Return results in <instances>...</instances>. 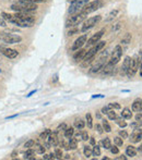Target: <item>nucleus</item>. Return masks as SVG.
I'll return each instance as SVG.
<instances>
[{"label":"nucleus","mask_w":142,"mask_h":160,"mask_svg":"<svg viewBox=\"0 0 142 160\" xmlns=\"http://www.w3.org/2000/svg\"><path fill=\"white\" fill-rule=\"evenodd\" d=\"M11 9L15 12H33L37 9V6L34 2H27V1H19L17 4L11 6Z\"/></svg>","instance_id":"f257e3e1"},{"label":"nucleus","mask_w":142,"mask_h":160,"mask_svg":"<svg viewBox=\"0 0 142 160\" xmlns=\"http://www.w3.org/2000/svg\"><path fill=\"white\" fill-rule=\"evenodd\" d=\"M105 45H106V41H98V43L95 44L94 47H92L89 51H86V53H85V56H84V59H83V61H84L83 65H84V67L85 65H88V64L94 59V57L96 56V53H97L98 51H101V50L105 47Z\"/></svg>","instance_id":"f03ea898"},{"label":"nucleus","mask_w":142,"mask_h":160,"mask_svg":"<svg viewBox=\"0 0 142 160\" xmlns=\"http://www.w3.org/2000/svg\"><path fill=\"white\" fill-rule=\"evenodd\" d=\"M88 2L89 0H73L70 4V8H69V14L73 15V14L81 12L82 9L85 7V4Z\"/></svg>","instance_id":"7ed1b4c3"},{"label":"nucleus","mask_w":142,"mask_h":160,"mask_svg":"<svg viewBox=\"0 0 142 160\" xmlns=\"http://www.w3.org/2000/svg\"><path fill=\"white\" fill-rule=\"evenodd\" d=\"M86 17H88V15L85 13H83L82 11L77 14H73V15H71V17L67 20V22H66V26L67 27L75 26V25H78L79 23H81L82 21L84 20Z\"/></svg>","instance_id":"20e7f679"},{"label":"nucleus","mask_w":142,"mask_h":160,"mask_svg":"<svg viewBox=\"0 0 142 160\" xmlns=\"http://www.w3.org/2000/svg\"><path fill=\"white\" fill-rule=\"evenodd\" d=\"M102 7H103V1H101V0H95V1L88 2V4H85V7L82 9V12L88 15V14L92 13V12H94V11L98 10V9H101Z\"/></svg>","instance_id":"39448f33"},{"label":"nucleus","mask_w":142,"mask_h":160,"mask_svg":"<svg viewBox=\"0 0 142 160\" xmlns=\"http://www.w3.org/2000/svg\"><path fill=\"white\" fill-rule=\"evenodd\" d=\"M102 20V17L101 15H96V17H89L88 20L85 21L83 25H82V28L81 31L84 33V32H88L89 30H91L93 27L96 25V24Z\"/></svg>","instance_id":"423d86ee"},{"label":"nucleus","mask_w":142,"mask_h":160,"mask_svg":"<svg viewBox=\"0 0 142 160\" xmlns=\"http://www.w3.org/2000/svg\"><path fill=\"white\" fill-rule=\"evenodd\" d=\"M122 48L120 45L118 46H116L114 48V51L112 52V56H111V59H109L108 63L111 64H117L120 60V58H122Z\"/></svg>","instance_id":"0eeeda50"},{"label":"nucleus","mask_w":142,"mask_h":160,"mask_svg":"<svg viewBox=\"0 0 142 160\" xmlns=\"http://www.w3.org/2000/svg\"><path fill=\"white\" fill-rule=\"evenodd\" d=\"M0 37L6 44H18L22 40V37L19 35H14V34H4Z\"/></svg>","instance_id":"6e6552de"},{"label":"nucleus","mask_w":142,"mask_h":160,"mask_svg":"<svg viewBox=\"0 0 142 160\" xmlns=\"http://www.w3.org/2000/svg\"><path fill=\"white\" fill-rule=\"evenodd\" d=\"M139 65H140V62H139V59L137 57H135L133 59H131V62H130V65H129V69L127 71V75L128 77H132L137 73V71L139 69Z\"/></svg>","instance_id":"1a4fd4ad"},{"label":"nucleus","mask_w":142,"mask_h":160,"mask_svg":"<svg viewBox=\"0 0 142 160\" xmlns=\"http://www.w3.org/2000/svg\"><path fill=\"white\" fill-rule=\"evenodd\" d=\"M0 51H1V53H2L4 56H6V57L9 58V59H14V58H17L18 55H19V52H18L17 50L11 49V48H4V47H0Z\"/></svg>","instance_id":"9d476101"},{"label":"nucleus","mask_w":142,"mask_h":160,"mask_svg":"<svg viewBox=\"0 0 142 160\" xmlns=\"http://www.w3.org/2000/svg\"><path fill=\"white\" fill-rule=\"evenodd\" d=\"M105 60H106V56H102L100 59L97 60V62L92 67L91 73H97L103 69V67L105 65Z\"/></svg>","instance_id":"9b49d317"},{"label":"nucleus","mask_w":142,"mask_h":160,"mask_svg":"<svg viewBox=\"0 0 142 160\" xmlns=\"http://www.w3.org/2000/svg\"><path fill=\"white\" fill-rule=\"evenodd\" d=\"M104 30H102V31H100V32H97V33L95 34V35H93V36L90 38V39L86 41V45L88 46H93V45H95L96 43H98L100 41V39H101L102 37H103V35H104Z\"/></svg>","instance_id":"f8f14e48"},{"label":"nucleus","mask_w":142,"mask_h":160,"mask_svg":"<svg viewBox=\"0 0 142 160\" xmlns=\"http://www.w3.org/2000/svg\"><path fill=\"white\" fill-rule=\"evenodd\" d=\"M129 140L131 143H139L142 140V129H140V127L135 129L133 133L131 134V137Z\"/></svg>","instance_id":"ddd939ff"},{"label":"nucleus","mask_w":142,"mask_h":160,"mask_svg":"<svg viewBox=\"0 0 142 160\" xmlns=\"http://www.w3.org/2000/svg\"><path fill=\"white\" fill-rule=\"evenodd\" d=\"M85 43H86V35H82V36H80L79 38H77V40L73 43V46H72L71 49L72 50L80 49V48H82V46H83Z\"/></svg>","instance_id":"4468645a"},{"label":"nucleus","mask_w":142,"mask_h":160,"mask_svg":"<svg viewBox=\"0 0 142 160\" xmlns=\"http://www.w3.org/2000/svg\"><path fill=\"white\" fill-rule=\"evenodd\" d=\"M47 140H48L47 146H57L58 144H59V138H58L57 134L56 133L49 134L47 137Z\"/></svg>","instance_id":"2eb2a0df"},{"label":"nucleus","mask_w":142,"mask_h":160,"mask_svg":"<svg viewBox=\"0 0 142 160\" xmlns=\"http://www.w3.org/2000/svg\"><path fill=\"white\" fill-rule=\"evenodd\" d=\"M101 71H102V74H103V75H112V74L114 73V71H115V69H114V64H111V63L105 64Z\"/></svg>","instance_id":"dca6fc26"},{"label":"nucleus","mask_w":142,"mask_h":160,"mask_svg":"<svg viewBox=\"0 0 142 160\" xmlns=\"http://www.w3.org/2000/svg\"><path fill=\"white\" fill-rule=\"evenodd\" d=\"M85 53H86V50L80 48V49H78V51L73 55V59H75L77 62H81V61H83V59H84Z\"/></svg>","instance_id":"f3484780"},{"label":"nucleus","mask_w":142,"mask_h":160,"mask_svg":"<svg viewBox=\"0 0 142 160\" xmlns=\"http://www.w3.org/2000/svg\"><path fill=\"white\" fill-rule=\"evenodd\" d=\"M142 110V100L141 99H135L132 103V111L135 112H140Z\"/></svg>","instance_id":"a211bd4d"},{"label":"nucleus","mask_w":142,"mask_h":160,"mask_svg":"<svg viewBox=\"0 0 142 160\" xmlns=\"http://www.w3.org/2000/svg\"><path fill=\"white\" fill-rule=\"evenodd\" d=\"M130 62H131V58L126 57L125 60H124V63H122V74L127 73V71H128V69H129V65H130Z\"/></svg>","instance_id":"6ab92c4d"},{"label":"nucleus","mask_w":142,"mask_h":160,"mask_svg":"<svg viewBox=\"0 0 142 160\" xmlns=\"http://www.w3.org/2000/svg\"><path fill=\"white\" fill-rule=\"evenodd\" d=\"M78 147V140L77 138H69V143H68V149H75Z\"/></svg>","instance_id":"aec40b11"},{"label":"nucleus","mask_w":142,"mask_h":160,"mask_svg":"<svg viewBox=\"0 0 142 160\" xmlns=\"http://www.w3.org/2000/svg\"><path fill=\"white\" fill-rule=\"evenodd\" d=\"M126 155L129 157H135V155H137V149H135L133 146L129 145V146L126 148Z\"/></svg>","instance_id":"412c9836"},{"label":"nucleus","mask_w":142,"mask_h":160,"mask_svg":"<svg viewBox=\"0 0 142 160\" xmlns=\"http://www.w3.org/2000/svg\"><path fill=\"white\" fill-rule=\"evenodd\" d=\"M122 119H126V120H129V119H131L132 118V112L130 109L128 108H125L122 112Z\"/></svg>","instance_id":"4be33fe9"},{"label":"nucleus","mask_w":142,"mask_h":160,"mask_svg":"<svg viewBox=\"0 0 142 160\" xmlns=\"http://www.w3.org/2000/svg\"><path fill=\"white\" fill-rule=\"evenodd\" d=\"M85 127V122L82 119H77L75 121V129H78V130H82L83 127Z\"/></svg>","instance_id":"5701e85b"},{"label":"nucleus","mask_w":142,"mask_h":160,"mask_svg":"<svg viewBox=\"0 0 142 160\" xmlns=\"http://www.w3.org/2000/svg\"><path fill=\"white\" fill-rule=\"evenodd\" d=\"M35 155V150L31 149V148H27V150L24 153V158L25 159H34L33 156Z\"/></svg>","instance_id":"b1692460"},{"label":"nucleus","mask_w":142,"mask_h":160,"mask_svg":"<svg viewBox=\"0 0 142 160\" xmlns=\"http://www.w3.org/2000/svg\"><path fill=\"white\" fill-rule=\"evenodd\" d=\"M102 145H103V147H104L105 149H109L112 147V142H111V140H109L108 137H105L104 140H102Z\"/></svg>","instance_id":"393cba45"},{"label":"nucleus","mask_w":142,"mask_h":160,"mask_svg":"<svg viewBox=\"0 0 142 160\" xmlns=\"http://www.w3.org/2000/svg\"><path fill=\"white\" fill-rule=\"evenodd\" d=\"M73 134H75L73 127H67V129L64 130V137H66V138H70V137H72L73 136Z\"/></svg>","instance_id":"a878e982"},{"label":"nucleus","mask_w":142,"mask_h":160,"mask_svg":"<svg viewBox=\"0 0 142 160\" xmlns=\"http://www.w3.org/2000/svg\"><path fill=\"white\" fill-rule=\"evenodd\" d=\"M34 150H35V153H44L46 148H45L43 145H40V144H36V145H34Z\"/></svg>","instance_id":"bb28decb"},{"label":"nucleus","mask_w":142,"mask_h":160,"mask_svg":"<svg viewBox=\"0 0 142 160\" xmlns=\"http://www.w3.org/2000/svg\"><path fill=\"white\" fill-rule=\"evenodd\" d=\"M92 156L98 157L101 156V148L98 145H94V147L92 148Z\"/></svg>","instance_id":"cd10ccee"},{"label":"nucleus","mask_w":142,"mask_h":160,"mask_svg":"<svg viewBox=\"0 0 142 160\" xmlns=\"http://www.w3.org/2000/svg\"><path fill=\"white\" fill-rule=\"evenodd\" d=\"M85 119H86V125H88L89 129H92L93 127V120H92V116L90 113H88L85 116Z\"/></svg>","instance_id":"c85d7f7f"},{"label":"nucleus","mask_w":142,"mask_h":160,"mask_svg":"<svg viewBox=\"0 0 142 160\" xmlns=\"http://www.w3.org/2000/svg\"><path fill=\"white\" fill-rule=\"evenodd\" d=\"M130 40H131V35H130L129 33H127L125 35V37H122V45H128V44L130 43Z\"/></svg>","instance_id":"c756f323"},{"label":"nucleus","mask_w":142,"mask_h":160,"mask_svg":"<svg viewBox=\"0 0 142 160\" xmlns=\"http://www.w3.org/2000/svg\"><path fill=\"white\" fill-rule=\"evenodd\" d=\"M102 125H103V129H104L105 132H107V133H109L111 131H112V127H111V125H109V123L107 122L106 120H103V122H102Z\"/></svg>","instance_id":"7c9ffc66"},{"label":"nucleus","mask_w":142,"mask_h":160,"mask_svg":"<svg viewBox=\"0 0 142 160\" xmlns=\"http://www.w3.org/2000/svg\"><path fill=\"white\" fill-rule=\"evenodd\" d=\"M117 14H118V10L112 11V12H111V13L108 14V17L106 19V22H109V21H112L113 19H115V17H117Z\"/></svg>","instance_id":"2f4dec72"},{"label":"nucleus","mask_w":142,"mask_h":160,"mask_svg":"<svg viewBox=\"0 0 142 160\" xmlns=\"http://www.w3.org/2000/svg\"><path fill=\"white\" fill-rule=\"evenodd\" d=\"M83 151H84V156L86 157V158H90V157L92 156V148L90 146H84Z\"/></svg>","instance_id":"473e14b6"},{"label":"nucleus","mask_w":142,"mask_h":160,"mask_svg":"<svg viewBox=\"0 0 142 160\" xmlns=\"http://www.w3.org/2000/svg\"><path fill=\"white\" fill-rule=\"evenodd\" d=\"M114 143H115L116 146H122L124 144V138H122L120 136H117L114 138Z\"/></svg>","instance_id":"72a5a7b5"},{"label":"nucleus","mask_w":142,"mask_h":160,"mask_svg":"<svg viewBox=\"0 0 142 160\" xmlns=\"http://www.w3.org/2000/svg\"><path fill=\"white\" fill-rule=\"evenodd\" d=\"M55 156H56V159H61L62 158V150L60 148H56L55 149Z\"/></svg>","instance_id":"f704fd0d"},{"label":"nucleus","mask_w":142,"mask_h":160,"mask_svg":"<svg viewBox=\"0 0 142 160\" xmlns=\"http://www.w3.org/2000/svg\"><path fill=\"white\" fill-rule=\"evenodd\" d=\"M51 133V130H48V129H47V130H45L44 132L40 135V138H42V140H46V138L48 137V135H49Z\"/></svg>","instance_id":"c9c22d12"},{"label":"nucleus","mask_w":142,"mask_h":160,"mask_svg":"<svg viewBox=\"0 0 142 160\" xmlns=\"http://www.w3.org/2000/svg\"><path fill=\"white\" fill-rule=\"evenodd\" d=\"M106 114L108 116V118L111 119V120H115L116 118H117V116H116V112H115L114 110H113V109H111V110H109Z\"/></svg>","instance_id":"e433bc0d"},{"label":"nucleus","mask_w":142,"mask_h":160,"mask_svg":"<svg viewBox=\"0 0 142 160\" xmlns=\"http://www.w3.org/2000/svg\"><path fill=\"white\" fill-rule=\"evenodd\" d=\"M115 120H116V122H117V124H118L120 127H127V123H126L122 119H117V118H116Z\"/></svg>","instance_id":"4c0bfd02"},{"label":"nucleus","mask_w":142,"mask_h":160,"mask_svg":"<svg viewBox=\"0 0 142 160\" xmlns=\"http://www.w3.org/2000/svg\"><path fill=\"white\" fill-rule=\"evenodd\" d=\"M34 145H35V142H34L33 140H27L26 143L24 144V147H25V148H32Z\"/></svg>","instance_id":"58836bf2"},{"label":"nucleus","mask_w":142,"mask_h":160,"mask_svg":"<svg viewBox=\"0 0 142 160\" xmlns=\"http://www.w3.org/2000/svg\"><path fill=\"white\" fill-rule=\"evenodd\" d=\"M108 107L111 108V109H113V110H114V109H120V108H122V107H120V105H119V103H111L108 105Z\"/></svg>","instance_id":"ea45409f"},{"label":"nucleus","mask_w":142,"mask_h":160,"mask_svg":"<svg viewBox=\"0 0 142 160\" xmlns=\"http://www.w3.org/2000/svg\"><path fill=\"white\" fill-rule=\"evenodd\" d=\"M141 125H142V121H137V120H135V122L131 123V125H130V127H133V129H138V127H140Z\"/></svg>","instance_id":"a19ab883"},{"label":"nucleus","mask_w":142,"mask_h":160,"mask_svg":"<svg viewBox=\"0 0 142 160\" xmlns=\"http://www.w3.org/2000/svg\"><path fill=\"white\" fill-rule=\"evenodd\" d=\"M21 1H27V2H34V4H41V2H45L46 0H21Z\"/></svg>","instance_id":"79ce46f5"},{"label":"nucleus","mask_w":142,"mask_h":160,"mask_svg":"<svg viewBox=\"0 0 142 160\" xmlns=\"http://www.w3.org/2000/svg\"><path fill=\"white\" fill-rule=\"evenodd\" d=\"M81 135H82V140H88V138H89L88 132L83 131V132H81Z\"/></svg>","instance_id":"37998d69"},{"label":"nucleus","mask_w":142,"mask_h":160,"mask_svg":"<svg viewBox=\"0 0 142 160\" xmlns=\"http://www.w3.org/2000/svg\"><path fill=\"white\" fill-rule=\"evenodd\" d=\"M119 136L122 137V138H127L128 137V133L126 131H120L119 132Z\"/></svg>","instance_id":"c03bdc74"},{"label":"nucleus","mask_w":142,"mask_h":160,"mask_svg":"<svg viewBox=\"0 0 142 160\" xmlns=\"http://www.w3.org/2000/svg\"><path fill=\"white\" fill-rule=\"evenodd\" d=\"M95 129L97 130V132H98L100 134H102L103 132H104V129H103V127H101L100 124H96V125H95Z\"/></svg>","instance_id":"a18cd8bd"},{"label":"nucleus","mask_w":142,"mask_h":160,"mask_svg":"<svg viewBox=\"0 0 142 160\" xmlns=\"http://www.w3.org/2000/svg\"><path fill=\"white\" fill-rule=\"evenodd\" d=\"M109 149H111V151H112V153H119V149H118V147H116V146H114V147H111V148H109Z\"/></svg>","instance_id":"49530a36"},{"label":"nucleus","mask_w":142,"mask_h":160,"mask_svg":"<svg viewBox=\"0 0 142 160\" xmlns=\"http://www.w3.org/2000/svg\"><path fill=\"white\" fill-rule=\"evenodd\" d=\"M66 129H67V125H66V124H64V123H62V124H60V125L58 127L57 130H58V131H61V130L64 131V130H66Z\"/></svg>","instance_id":"de8ad7c7"},{"label":"nucleus","mask_w":142,"mask_h":160,"mask_svg":"<svg viewBox=\"0 0 142 160\" xmlns=\"http://www.w3.org/2000/svg\"><path fill=\"white\" fill-rule=\"evenodd\" d=\"M111 110V108H109L108 106L107 107H104V108H103V109H102V112H103V113H107V112H108V111Z\"/></svg>","instance_id":"09e8293b"},{"label":"nucleus","mask_w":142,"mask_h":160,"mask_svg":"<svg viewBox=\"0 0 142 160\" xmlns=\"http://www.w3.org/2000/svg\"><path fill=\"white\" fill-rule=\"evenodd\" d=\"M135 120H137V121H142V113H140V112H139V113L135 116Z\"/></svg>","instance_id":"8fccbe9b"},{"label":"nucleus","mask_w":142,"mask_h":160,"mask_svg":"<svg viewBox=\"0 0 142 160\" xmlns=\"http://www.w3.org/2000/svg\"><path fill=\"white\" fill-rule=\"evenodd\" d=\"M6 25H7V24H6V21L0 17V26H6Z\"/></svg>","instance_id":"3c124183"},{"label":"nucleus","mask_w":142,"mask_h":160,"mask_svg":"<svg viewBox=\"0 0 142 160\" xmlns=\"http://www.w3.org/2000/svg\"><path fill=\"white\" fill-rule=\"evenodd\" d=\"M75 138L78 140H82V135H81V132L80 133H78V134H75Z\"/></svg>","instance_id":"603ef678"},{"label":"nucleus","mask_w":142,"mask_h":160,"mask_svg":"<svg viewBox=\"0 0 142 160\" xmlns=\"http://www.w3.org/2000/svg\"><path fill=\"white\" fill-rule=\"evenodd\" d=\"M139 62H140V63L142 62V49L140 50V52H139Z\"/></svg>","instance_id":"864d4df0"},{"label":"nucleus","mask_w":142,"mask_h":160,"mask_svg":"<svg viewBox=\"0 0 142 160\" xmlns=\"http://www.w3.org/2000/svg\"><path fill=\"white\" fill-rule=\"evenodd\" d=\"M17 155H18V151H17V150H14L13 153H11V157H12V158H15V157H17Z\"/></svg>","instance_id":"5fc2aeb1"},{"label":"nucleus","mask_w":142,"mask_h":160,"mask_svg":"<svg viewBox=\"0 0 142 160\" xmlns=\"http://www.w3.org/2000/svg\"><path fill=\"white\" fill-rule=\"evenodd\" d=\"M139 69H140V75H141L142 77V62L140 63V65H139Z\"/></svg>","instance_id":"6e6d98bb"},{"label":"nucleus","mask_w":142,"mask_h":160,"mask_svg":"<svg viewBox=\"0 0 142 160\" xmlns=\"http://www.w3.org/2000/svg\"><path fill=\"white\" fill-rule=\"evenodd\" d=\"M117 159H118V160H126V159H127V158H126L125 156H120V157H118Z\"/></svg>","instance_id":"4d7b16f0"},{"label":"nucleus","mask_w":142,"mask_h":160,"mask_svg":"<svg viewBox=\"0 0 142 160\" xmlns=\"http://www.w3.org/2000/svg\"><path fill=\"white\" fill-rule=\"evenodd\" d=\"M91 144H92V145H95V140H94V138H91Z\"/></svg>","instance_id":"13d9d810"},{"label":"nucleus","mask_w":142,"mask_h":160,"mask_svg":"<svg viewBox=\"0 0 142 160\" xmlns=\"http://www.w3.org/2000/svg\"><path fill=\"white\" fill-rule=\"evenodd\" d=\"M138 150H139V151H140V153H142V144H141V145H140V147H139V148H138Z\"/></svg>","instance_id":"bf43d9fd"}]
</instances>
